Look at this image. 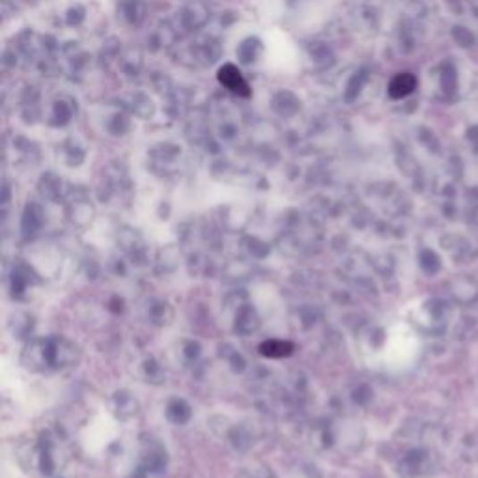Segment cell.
Wrapping results in <instances>:
<instances>
[{
    "instance_id": "6da1fadb",
    "label": "cell",
    "mask_w": 478,
    "mask_h": 478,
    "mask_svg": "<svg viewBox=\"0 0 478 478\" xmlns=\"http://www.w3.org/2000/svg\"><path fill=\"white\" fill-rule=\"evenodd\" d=\"M19 361L32 373L51 376L75 368L80 361V349L75 342L60 335L32 337L21 349Z\"/></svg>"
},
{
    "instance_id": "7a4b0ae2",
    "label": "cell",
    "mask_w": 478,
    "mask_h": 478,
    "mask_svg": "<svg viewBox=\"0 0 478 478\" xmlns=\"http://www.w3.org/2000/svg\"><path fill=\"white\" fill-rule=\"evenodd\" d=\"M17 458L29 474L39 478H53L66 467L70 456L66 440L56 430H46L34 440L19 447Z\"/></svg>"
},
{
    "instance_id": "3957f363",
    "label": "cell",
    "mask_w": 478,
    "mask_h": 478,
    "mask_svg": "<svg viewBox=\"0 0 478 478\" xmlns=\"http://www.w3.org/2000/svg\"><path fill=\"white\" fill-rule=\"evenodd\" d=\"M135 469L155 478H164L166 469H169V450H166V447L157 438L144 435L138 445V458Z\"/></svg>"
},
{
    "instance_id": "277c9868",
    "label": "cell",
    "mask_w": 478,
    "mask_h": 478,
    "mask_svg": "<svg viewBox=\"0 0 478 478\" xmlns=\"http://www.w3.org/2000/svg\"><path fill=\"white\" fill-rule=\"evenodd\" d=\"M41 282V275L29 262L17 260L6 275L8 292L15 301H27L29 294Z\"/></svg>"
},
{
    "instance_id": "5b68a950",
    "label": "cell",
    "mask_w": 478,
    "mask_h": 478,
    "mask_svg": "<svg viewBox=\"0 0 478 478\" xmlns=\"http://www.w3.org/2000/svg\"><path fill=\"white\" fill-rule=\"evenodd\" d=\"M232 327H234L236 335H239V337H251V335H255V332L260 331L262 318H260L258 310L255 308L253 303H248L247 299L236 303Z\"/></svg>"
},
{
    "instance_id": "8992f818",
    "label": "cell",
    "mask_w": 478,
    "mask_h": 478,
    "mask_svg": "<svg viewBox=\"0 0 478 478\" xmlns=\"http://www.w3.org/2000/svg\"><path fill=\"white\" fill-rule=\"evenodd\" d=\"M116 245L130 262L133 264L148 262V245L137 231H133V228H123L122 232H118Z\"/></svg>"
},
{
    "instance_id": "52a82bcc",
    "label": "cell",
    "mask_w": 478,
    "mask_h": 478,
    "mask_svg": "<svg viewBox=\"0 0 478 478\" xmlns=\"http://www.w3.org/2000/svg\"><path fill=\"white\" fill-rule=\"evenodd\" d=\"M107 406H109V413L118 423H130L140 413V404L137 397L131 390H126V389L113 392Z\"/></svg>"
},
{
    "instance_id": "ba28073f",
    "label": "cell",
    "mask_w": 478,
    "mask_h": 478,
    "mask_svg": "<svg viewBox=\"0 0 478 478\" xmlns=\"http://www.w3.org/2000/svg\"><path fill=\"white\" fill-rule=\"evenodd\" d=\"M430 467H432V462H430L428 452H424V450H411L400 460L398 473L404 478H417V476L426 474Z\"/></svg>"
},
{
    "instance_id": "9c48e42d",
    "label": "cell",
    "mask_w": 478,
    "mask_h": 478,
    "mask_svg": "<svg viewBox=\"0 0 478 478\" xmlns=\"http://www.w3.org/2000/svg\"><path fill=\"white\" fill-rule=\"evenodd\" d=\"M164 419L174 426H185L193 419V407L181 397H171L164 404Z\"/></svg>"
},
{
    "instance_id": "30bf717a",
    "label": "cell",
    "mask_w": 478,
    "mask_h": 478,
    "mask_svg": "<svg viewBox=\"0 0 478 478\" xmlns=\"http://www.w3.org/2000/svg\"><path fill=\"white\" fill-rule=\"evenodd\" d=\"M217 77H219L221 85L224 88L231 90L232 94H236V96H248V94H251V92H248V85L245 82L241 71L236 66H232V64L222 66L219 70V75Z\"/></svg>"
},
{
    "instance_id": "8fae6325",
    "label": "cell",
    "mask_w": 478,
    "mask_h": 478,
    "mask_svg": "<svg viewBox=\"0 0 478 478\" xmlns=\"http://www.w3.org/2000/svg\"><path fill=\"white\" fill-rule=\"evenodd\" d=\"M147 318L155 327H166L174 320V308L164 299H152L147 306Z\"/></svg>"
},
{
    "instance_id": "7c38bea8",
    "label": "cell",
    "mask_w": 478,
    "mask_h": 478,
    "mask_svg": "<svg viewBox=\"0 0 478 478\" xmlns=\"http://www.w3.org/2000/svg\"><path fill=\"white\" fill-rule=\"evenodd\" d=\"M296 346L289 342V340H282V339H267L258 346L260 356L267 357V359H284L289 357L294 353Z\"/></svg>"
},
{
    "instance_id": "4fadbf2b",
    "label": "cell",
    "mask_w": 478,
    "mask_h": 478,
    "mask_svg": "<svg viewBox=\"0 0 478 478\" xmlns=\"http://www.w3.org/2000/svg\"><path fill=\"white\" fill-rule=\"evenodd\" d=\"M180 264V253L178 248L172 245H166L163 248H159L155 258H154V265L159 273H174L176 267Z\"/></svg>"
},
{
    "instance_id": "5bb4252c",
    "label": "cell",
    "mask_w": 478,
    "mask_h": 478,
    "mask_svg": "<svg viewBox=\"0 0 478 478\" xmlns=\"http://www.w3.org/2000/svg\"><path fill=\"white\" fill-rule=\"evenodd\" d=\"M138 370H140V378L147 383L161 385L166 380V372H164L163 365L154 356L144 357Z\"/></svg>"
},
{
    "instance_id": "9a60e30c",
    "label": "cell",
    "mask_w": 478,
    "mask_h": 478,
    "mask_svg": "<svg viewBox=\"0 0 478 478\" xmlns=\"http://www.w3.org/2000/svg\"><path fill=\"white\" fill-rule=\"evenodd\" d=\"M34 316H30L29 313H15L10 318V332L13 335V339H32V331H34Z\"/></svg>"
},
{
    "instance_id": "2e32d148",
    "label": "cell",
    "mask_w": 478,
    "mask_h": 478,
    "mask_svg": "<svg viewBox=\"0 0 478 478\" xmlns=\"http://www.w3.org/2000/svg\"><path fill=\"white\" fill-rule=\"evenodd\" d=\"M415 88H417V79H415L411 73H400L390 80L389 94L394 99H402V97L413 94Z\"/></svg>"
},
{
    "instance_id": "e0dca14e",
    "label": "cell",
    "mask_w": 478,
    "mask_h": 478,
    "mask_svg": "<svg viewBox=\"0 0 478 478\" xmlns=\"http://www.w3.org/2000/svg\"><path fill=\"white\" fill-rule=\"evenodd\" d=\"M228 443H231L236 450L245 452L255 445V438H253L251 430H247L245 426L238 424V426L231 428V432H228Z\"/></svg>"
},
{
    "instance_id": "ac0fdd59",
    "label": "cell",
    "mask_w": 478,
    "mask_h": 478,
    "mask_svg": "<svg viewBox=\"0 0 478 478\" xmlns=\"http://www.w3.org/2000/svg\"><path fill=\"white\" fill-rule=\"evenodd\" d=\"M219 356L222 357V361L226 363V366L231 368L232 372L241 373V372L247 370V359L243 357V353H239L234 346H231V344L221 346Z\"/></svg>"
},
{
    "instance_id": "d6986e66",
    "label": "cell",
    "mask_w": 478,
    "mask_h": 478,
    "mask_svg": "<svg viewBox=\"0 0 478 478\" xmlns=\"http://www.w3.org/2000/svg\"><path fill=\"white\" fill-rule=\"evenodd\" d=\"M41 226H44V217L34 207L25 214L23 222H21V232H23V238L29 241L32 238L38 236V232L41 231Z\"/></svg>"
},
{
    "instance_id": "ffe728a7",
    "label": "cell",
    "mask_w": 478,
    "mask_h": 478,
    "mask_svg": "<svg viewBox=\"0 0 478 478\" xmlns=\"http://www.w3.org/2000/svg\"><path fill=\"white\" fill-rule=\"evenodd\" d=\"M180 357L185 365H197L202 357V344L195 339H185L180 344Z\"/></svg>"
},
{
    "instance_id": "44dd1931",
    "label": "cell",
    "mask_w": 478,
    "mask_h": 478,
    "mask_svg": "<svg viewBox=\"0 0 478 478\" xmlns=\"http://www.w3.org/2000/svg\"><path fill=\"white\" fill-rule=\"evenodd\" d=\"M419 262H421L423 272H424V273H428V275L438 273V272H440V267H441L438 255L432 253L430 248H424V251L421 253V258H419Z\"/></svg>"
},
{
    "instance_id": "7402d4cb",
    "label": "cell",
    "mask_w": 478,
    "mask_h": 478,
    "mask_svg": "<svg viewBox=\"0 0 478 478\" xmlns=\"http://www.w3.org/2000/svg\"><path fill=\"white\" fill-rule=\"evenodd\" d=\"M236 478H277V474L267 465H255L251 469H241Z\"/></svg>"
}]
</instances>
